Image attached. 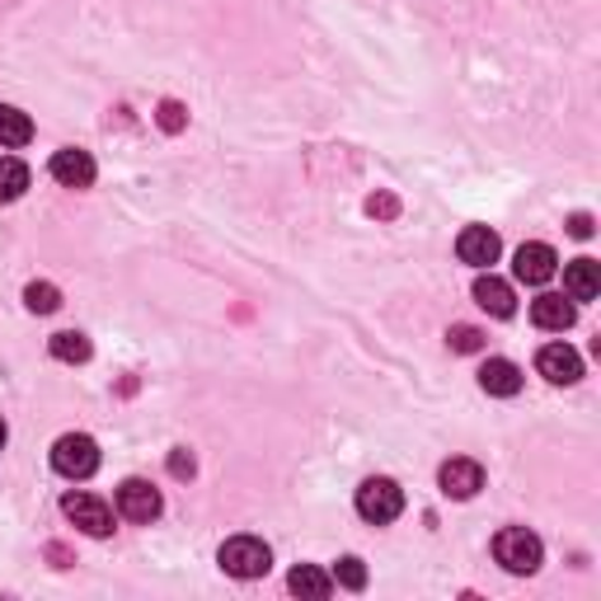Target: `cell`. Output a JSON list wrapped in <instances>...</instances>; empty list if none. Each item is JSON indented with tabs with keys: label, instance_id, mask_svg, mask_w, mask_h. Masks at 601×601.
<instances>
[{
	"label": "cell",
	"instance_id": "cell-5",
	"mask_svg": "<svg viewBox=\"0 0 601 601\" xmlns=\"http://www.w3.org/2000/svg\"><path fill=\"white\" fill-rule=\"evenodd\" d=\"M62 517L71 526H81L85 536H95V540L113 536V507L103 503V499H95V493H66V499H62Z\"/></svg>",
	"mask_w": 601,
	"mask_h": 601
},
{
	"label": "cell",
	"instance_id": "cell-26",
	"mask_svg": "<svg viewBox=\"0 0 601 601\" xmlns=\"http://www.w3.org/2000/svg\"><path fill=\"white\" fill-rule=\"evenodd\" d=\"M568 235H574V240H588V235H592V217H588V212H574V217H568Z\"/></svg>",
	"mask_w": 601,
	"mask_h": 601
},
{
	"label": "cell",
	"instance_id": "cell-16",
	"mask_svg": "<svg viewBox=\"0 0 601 601\" xmlns=\"http://www.w3.org/2000/svg\"><path fill=\"white\" fill-rule=\"evenodd\" d=\"M34 142V118L14 103H0V146H28Z\"/></svg>",
	"mask_w": 601,
	"mask_h": 601
},
{
	"label": "cell",
	"instance_id": "cell-3",
	"mask_svg": "<svg viewBox=\"0 0 601 601\" xmlns=\"http://www.w3.org/2000/svg\"><path fill=\"white\" fill-rule=\"evenodd\" d=\"M217 560L231 578H263L268 568H273V550H268L259 536H231Z\"/></svg>",
	"mask_w": 601,
	"mask_h": 601
},
{
	"label": "cell",
	"instance_id": "cell-25",
	"mask_svg": "<svg viewBox=\"0 0 601 601\" xmlns=\"http://www.w3.org/2000/svg\"><path fill=\"white\" fill-rule=\"evenodd\" d=\"M193 470H198V465H193V451H184V446L170 451V475L174 479H193Z\"/></svg>",
	"mask_w": 601,
	"mask_h": 601
},
{
	"label": "cell",
	"instance_id": "cell-4",
	"mask_svg": "<svg viewBox=\"0 0 601 601\" xmlns=\"http://www.w3.org/2000/svg\"><path fill=\"white\" fill-rule=\"evenodd\" d=\"M52 470L66 479H89L99 470V442L85 438V432H66V438L52 442Z\"/></svg>",
	"mask_w": 601,
	"mask_h": 601
},
{
	"label": "cell",
	"instance_id": "cell-27",
	"mask_svg": "<svg viewBox=\"0 0 601 601\" xmlns=\"http://www.w3.org/2000/svg\"><path fill=\"white\" fill-rule=\"evenodd\" d=\"M0 446H5V418H0Z\"/></svg>",
	"mask_w": 601,
	"mask_h": 601
},
{
	"label": "cell",
	"instance_id": "cell-11",
	"mask_svg": "<svg viewBox=\"0 0 601 601\" xmlns=\"http://www.w3.org/2000/svg\"><path fill=\"white\" fill-rule=\"evenodd\" d=\"M48 170H52V179H57L62 188H89V184H95V174H99V170H95V156H89V150H81V146L57 150Z\"/></svg>",
	"mask_w": 601,
	"mask_h": 601
},
{
	"label": "cell",
	"instance_id": "cell-17",
	"mask_svg": "<svg viewBox=\"0 0 601 601\" xmlns=\"http://www.w3.org/2000/svg\"><path fill=\"white\" fill-rule=\"evenodd\" d=\"M287 588L296 597H329V592H334V578H329L324 568H315V564H296L292 578H287Z\"/></svg>",
	"mask_w": 601,
	"mask_h": 601
},
{
	"label": "cell",
	"instance_id": "cell-23",
	"mask_svg": "<svg viewBox=\"0 0 601 601\" xmlns=\"http://www.w3.org/2000/svg\"><path fill=\"white\" fill-rule=\"evenodd\" d=\"M156 123H160V127L174 137V132H184V127H188V109H184V103H179V99H164L160 109H156Z\"/></svg>",
	"mask_w": 601,
	"mask_h": 601
},
{
	"label": "cell",
	"instance_id": "cell-14",
	"mask_svg": "<svg viewBox=\"0 0 601 601\" xmlns=\"http://www.w3.org/2000/svg\"><path fill=\"white\" fill-rule=\"evenodd\" d=\"M475 300L485 306L493 320H507V315L517 310V296H513V287H507L503 278H493V273H479L475 278Z\"/></svg>",
	"mask_w": 601,
	"mask_h": 601
},
{
	"label": "cell",
	"instance_id": "cell-9",
	"mask_svg": "<svg viewBox=\"0 0 601 601\" xmlns=\"http://www.w3.org/2000/svg\"><path fill=\"white\" fill-rule=\"evenodd\" d=\"M536 371L545 376L550 385H574V381H582V357L568 348V343H545V348L536 353Z\"/></svg>",
	"mask_w": 601,
	"mask_h": 601
},
{
	"label": "cell",
	"instance_id": "cell-15",
	"mask_svg": "<svg viewBox=\"0 0 601 601\" xmlns=\"http://www.w3.org/2000/svg\"><path fill=\"white\" fill-rule=\"evenodd\" d=\"M531 320L540 324V329H568L578 320V306L568 296H560V292H540L536 300H531Z\"/></svg>",
	"mask_w": 601,
	"mask_h": 601
},
{
	"label": "cell",
	"instance_id": "cell-24",
	"mask_svg": "<svg viewBox=\"0 0 601 601\" xmlns=\"http://www.w3.org/2000/svg\"><path fill=\"white\" fill-rule=\"evenodd\" d=\"M367 212L381 217V221H395L400 217V198H395V193H376V198L367 203Z\"/></svg>",
	"mask_w": 601,
	"mask_h": 601
},
{
	"label": "cell",
	"instance_id": "cell-12",
	"mask_svg": "<svg viewBox=\"0 0 601 601\" xmlns=\"http://www.w3.org/2000/svg\"><path fill=\"white\" fill-rule=\"evenodd\" d=\"M479 390H485V395H499V400H513L522 390V367L507 363V357H489V363L479 367Z\"/></svg>",
	"mask_w": 601,
	"mask_h": 601
},
{
	"label": "cell",
	"instance_id": "cell-22",
	"mask_svg": "<svg viewBox=\"0 0 601 601\" xmlns=\"http://www.w3.org/2000/svg\"><path fill=\"white\" fill-rule=\"evenodd\" d=\"M446 348H451V353H479V348H485V329H475V324H451V329H446Z\"/></svg>",
	"mask_w": 601,
	"mask_h": 601
},
{
	"label": "cell",
	"instance_id": "cell-10",
	"mask_svg": "<svg viewBox=\"0 0 601 601\" xmlns=\"http://www.w3.org/2000/svg\"><path fill=\"white\" fill-rule=\"evenodd\" d=\"M456 254H461V263H470V268H493L503 254V240H499V231H489V225H465L456 240Z\"/></svg>",
	"mask_w": 601,
	"mask_h": 601
},
{
	"label": "cell",
	"instance_id": "cell-7",
	"mask_svg": "<svg viewBox=\"0 0 601 601\" xmlns=\"http://www.w3.org/2000/svg\"><path fill=\"white\" fill-rule=\"evenodd\" d=\"M513 273H517V282H526V287H545V282L560 273V254L550 245H540V240H531V245H522L513 254Z\"/></svg>",
	"mask_w": 601,
	"mask_h": 601
},
{
	"label": "cell",
	"instance_id": "cell-21",
	"mask_svg": "<svg viewBox=\"0 0 601 601\" xmlns=\"http://www.w3.org/2000/svg\"><path fill=\"white\" fill-rule=\"evenodd\" d=\"M334 582L348 588V592H363L367 588V564L357 560V554H343V560L334 564Z\"/></svg>",
	"mask_w": 601,
	"mask_h": 601
},
{
	"label": "cell",
	"instance_id": "cell-13",
	"mask_svg": "<svg viewBox=\"0 0 601 601\" xmlns=\"http://www.w3.org/2000/svg\"><path fill=\"white\" fill-rule=\"evenodd\" d=\"M564 296L568 300H597L601 296V263L597 259L564 263Z\"/></svg>",
	"mask_w": 601,
	"mask_h": 601
},
{
	"label": "cell",
	"instance_id": "cell-8",
	"mask_svg": "<svg viewBox=\"0 0 601 601\" xmlns=\"http://www.w3.org/2000/svg\"><path fill=\"white\" fill-rule=\"evenodd\" d=\"M438 485H442V493L446 499H475L479 489H485V465L479 461H470V456H451L442 470H438Z\"/></svg>",
	"mask_w": 601,
	"mask_h": 601
},
{
	"label": "cell",
	"instance_id": "cell-1",
	"mask_svg": "<svg viewBox=\"0 0 601 601\" xmlns=\"http://www.w3.org/2000/svg\"><path fill=\"white\" fill-rule=\"evenodd\" d=\"M493 560H499L507 574H536L540 560H545V545H540L536 531H526V526H503L499 536H493Z\"/></svg>",
	"mask_w": 601,
	"mask_h": 601
},
{
	"label": "cell",
	"instance_id": "cell-6",
	"mask_svg": "<svg viewBox=\"0 0 601 601\" xmlns=\"http://www.w3.org/2000/svg\"><path fill=\"white\" fill-rule=\"evenodd\" d=\"M160 513H164V499L150 479H123V485H118V517L142 526V522H156Z\"/></svg>",
	"mask_w": 601,
	"mask_h": 601
},
{
	"label": "cell",
	"instance_id": "cell-19",
	"mask_svg": "<svg viewBox=\"0 0 601 601\" xmlns=\"http://www.w3.org/2000/svg\"><path fill=\"white\" fill-rule=\"evenodd\" d=\"M24 188H28V164L14 156H0V203L24 198Z\"/></svg>",
	"mask_w": 601,
	"mask_h": 601
},
{
	"label": "cell",
	"instance_id": "cell-20",
	"mask_svg": "<svg viewBox=\"0 0 601 601\" xmlns=\"http://www.w3.org/2000/svg\"><path fill=\"white\" fill-rule=\"evenodd\" d=\"M24 306L34 315H52L57 306H62V292L52 287V282H28L24 287Z\"/></svg>",
	"mask_w": 601,
	"mask_h": 601
},
{
	"label": "cell",
	"instance_id": "cell-2",
	"mask_svg": "<svg viewBox=\"0 0 601 601\" xmlns=\"http://www.w3.org/2000/svg\"><path fill=\"white\" fill-rule=\"evenodd\" d=\"M400 513H404V489L395 479H385V475L363 479V489H357V517L371 526H390Z\"/></svg>",
	"mask_w": 601,
	"mask_h": 601
},
{
	"label": "cell",
	"instance_id": "cell-18",
	"mask_svg": "<svg viewBox=\"0 0 601 601\" xmlns=\"http://www.w3.org/2000/svg\"><path fill=\"white\" fill-rule=\"evenodd\" d=\"M48 348H52L57 363H71V367H75V363H89V353H95L81 329H62V334H52Z\"/></svg>",
	"mask_w": 601,
	"mask_h": 601
}]
</instances>
